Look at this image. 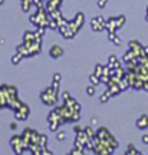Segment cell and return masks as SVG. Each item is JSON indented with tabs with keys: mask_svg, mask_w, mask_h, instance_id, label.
<instances>
[{
	"mask_svg": "<svg viewBox=\"0 0 148 155\" xmlns=\"http://www.w3.org/2000/svg\"><path fill=\"white\" fill-rule=\"evenodd\" d=\"M16 52L23 55V58H30V56L39 55L42 52V36H38L35 40H30V42L23 40V43L16 48Z\"/></svg>",
	"mask_w": 148,
	"mask_h": 155,
	"instance_id": "cell-1",
	"label": "cell"
},
{
	"mask_svg": "<svg viewBox=\"0 0 148 155\" xmlns=\"http://www.w3.org/2000/svg\"><path fill=\"white\" fill-rule=\"evenodd\" d=\"M59 86H60V82L52 81V85L40 92V99H42V102L45 105L53 106L58 104V101H59Z\"/></svg>",
	"mask_w": 148,
	"mask_h": 155,
	"instance_id": "cell-2",
	"label": "cell"
},
{
	"mask_svg": "<svg viewBox=\"0 0 148 155\" xmlns=\"http://www.w3.org/2000/svg\"><path fill=\"white\" fill-rule=\"evenodd\" d=\"M83 23H85V15L79 12L76 16H75V19H72V22L69 20L68 26L63 28V29H60L59 32L62 33V36H63L65 39H72L75 35L78 33V30L83 26Z\"/></svg>",
	"mask_w": 148,
	"mask_h": 155,
	"instance_id": "cell-3",
	"label": "cell"
},
{
	"mask_svg": "<svg viewBox=\"0 0 148 155\" xmlns=\"http://www.w3.org/2000/svg\"><path fill=\"white\" fill-rule=\"evenodd\" d=\"M17 98V88L13 85H0V109L9 108L12 101Z\"/></svg>",
	"mask_w": 148,
	"mask_h": 155,
	"instance_id": "cell-4",
	"label": "cell"
},
{
	"mask_svg": "<svg viewBox=\"0 0 148 155\" xmlns=\"http://www.w3.org/2000/svg\"><path fill=\"white\" fill-rule=\"evenodd\" d=\"M92 151L96 155H112L114 154V151H115V148H114L109 142L102 141V139H98L96 137H95V139H93Z\"/></svg>",
	"mask_w": 148,
	"mask_h": 155,
	"instance_id": "cell-5",
	"label": "cell"
},
{
	"mask_svg": "<svg viewBox=\"0 0 148 155\" xmlns=\"http://www.w3.org/2000/svg\"><path fill=\"white\" fill-rule=\"evenodd\" d=\"M10 145H12V150L15 151L16 155H23L25 151L29 150V144L23 139L22 135H13L10 138Z\"/></svg>",
	"mask_w": 148,
	"mask_h": 155,
	"instance_id": "cell-6",
	"label": "cell"
},
{
	"mask_svg": "<svg viewBox=\"0 0 148 155\" xmlns=\"http://www.w3.org/2000/svg\"><path fill=\"white\" fill-rule=\"evenodd\" d=\"M96 138L98 139H102V141H106V142H109L114 148H118V145H119V142H118V139L112 135V134L109 132V129H106L105 127H101L96 131Z\"/></svg>",
	"mask_w": 148,
	"mask_h": 155,
	"instance_id": "cell-7",
	"label": "cell"
},
{
	"mask_svg": "<svg viewBox=\"0 0 148 155\" xmlns=\"http://www.w3.org/2000/svg\"><path fill=\"white\" fill-rule=\"evenodd\" d=\"M124 23H125V16L124 15L116 16V17H109L106 20V29H108L109 33H115L118 29H121L124 26Z\"/></svg>",
	"mask_w": 148,
	"mask_h": 155,
	"instance_id": "cell-8",
	"label": "cell"
},
{
	"mask_svg": "<svg viewBox=\"0 0 148 155\" xmlns=\"http://www.w3.org/2000/svg\"><path fill=\"white\" fill-rule=\"evenodd\" d=\"M29 114H30V108H29L28 104L23 102L22 105L15 111V118H16L17 121H26L29 118Z\"/></svg>",
	"mask_w": 148,
	"mask_h": 155,
	"instance_id": "cell-9",
	"label": "cell"
},
{
	"mask_svg": "<svg viewBox=\"0 0 148 155\" xmlns=\"http://www.w3.org/2000/svg\"><path fill=\"white\" fill-rule=\"evenodd\" d=\"M91 26H92V29L95 32H102V30L106 28V20H105L102 16H96L92 19Z\"/></svg>",
	"mask_w": 148,
	"mask_h": 155,
	"instance_id": "cell-10",
	"label": "cell"
},
{
	"mask_svg": "<svg viewBox=\"0 0 148 155\" xmlns=\"http://www.w3.org/2000/svg\"><path fill=\"white\" fill-rule=\"evenodd\" d=\"M135 124H137V128H138V129H141V131L148 129V115L143 114V115L137 119V122H135Z\"/></svg>",
	"mask_w": 148,
	"mask_h": 155,
	"instance_id": "cell-11",
	"label": "cell"
},
{
	"mask_svg": "<svg viewBox=\"0 0 148 155\" xmlns=\"http://www.w3.org/2000/svg\"><path fill=\"white\" fill-rule=\"evenodd\" d=\"M60 5H62V0H46L45 3V7L48 12H53L56 9H59Z\"/></svg>",
	"mask_w": 148,
	"mask_h": 155,
	"instance_id": "cell-12",
	"label": "cell"
},
{
	"mask_svg": "<svg viewBox=\"0 0 148 155\" xmlns=\"http://www.w3.org/2000/svg\"><path fill=\"white\" fill-rule=\"evenodd\" d=\"M49 55H50V58L58 59V58H60V56L63 55V49L60 46H58V45H55V46H52L49 49Z\"/></svg>",
	"mask_w": 148,
	"mask_h": 155,
	"instance_id": "cell-13",
	"label": "cell"
},
{
	"mask_svg": "<svg viewBox=\"0 0 148 155\" xmlns=\"http://www.w3.org/2000/svg\"><path fill=\"white\" fill-rule=\"evenodd\" d=\"M124 155H143V152L138 151L134 144H128V150H126V152Z\"/></svg>",
	"mask_w": 148,
	"mask_h": 155,
	"instance_id": "cell-14",
	"label": "cell"
},
{
	"mask_svg": "<svg viewBox=\"0 0 148 155\" xmlns=\"http://www.w3.org/2000/svg\"><path fill=\"white\" fill-rule=\"evenodd\" d=\"M36 38H38L36 32H30V30H26V32H25V35H23V40H25V42H30V40H35Z\"/></svg>",
	"mask_w": 148,
	"mask_h": 155,
	"instance_id": "cell-15",
	"label": "cell"
},
{
	"mask_svg": "<svg viewBox=\"0 0 148 155\" xmlns=\"http://www.w3.org/2000/svg\"><path fill=\"white\" fill-rule=\"evenodd\" d=\"M22 59H23V55H20L19 52H16L15 55L12 56V63H13V65H19V63L22 62Z\"/></svg>",
	"mask_w": 148,
	"mask_h": 155,
	"instance_id": "cell-16",
	"label": "cell"
},
{
	"mask_svg": "<svg viewBox=\"0 0 148 155\" xmlns=\"http://www.w3.org/2000/svg\"><path fill=\"white\" fill-rule=\"evenodd\" d=\"M111 98H112V95H111V92L108 91V89H106L104 94L101 95V99H99V101H101V104H105V102H108Z\"/></svg>",
	"mask_w": 148,
	"mask_h": 155,
	"instance_id": "cell-17",
	"label": "cell"
},
{
	"mask_svg": "<svg viewBox=\"0 0 148 155\" xmlns=\"http://www.w3.org/2000/svg\"><path fill=\"white\" fill-rule=\"evenodd\" d=\"M108 38L114 42V45H115V46H119V45H121V38H119V36H116L115 33H108Z\"/></svg>",
	"mask_w": 148,
	"mask_h": 155,
	"instance_id": "cell-18",
	"label": "cell"
},
{
	"mask_svg": "<svg viewBox=\"0 0 148 155\" xmlns=\"http://www.w3.org/2000/svg\"><path fill=\"white\" fill-rule=\"evenodd\" d=\"M89 82L92 83V85H95V86H96V85H99V83H101V78H99L98 75L92 73V75L89 76Z\"/></svg>",
	"mask_w": 148,
	"mask_h": 155,
	"instance_id": "cell-19",
	"label": "cell"
},
{
	"mask_svg": "<svg viewBox=\"0 0 148 155\" xmlns=\"http://www.w3.org/2000/svg\"><path fill=\"white\" fill-rule=\"evenodd\" d=\"M85 132H86V135H88L91 139H95V137H96V132H93V129L91 127H86V128H85Z\"/></svg>",
	"mask_w": 148,
	"mask_h": 155,
	"instance_id": "cell-20",
	"label": "cell"
},
{
	"mask_svg": "<svg viewBox=\"0 0 148 155\" xmlns=\"http://www.w3.org/2000/svg\"><path fill=\"white\" fill-rule=\"evenodd\" d=\"M48 141H49V139H48V135H46V134H40V141H39V144L42 145V147H46V145H48Z\"/></svg>",
	"mask_w": 148,
	"mask_h": 155,
	"instance_id": "cell-21",
	"label": "cell"
},
{
	"mask_svg": "<svg viewBox=\"0 0 148 155\" xmlns=\"http://www.w3.org/2000/svg\"><path fill=\"white\" fill-rule=\"evenodd\" d=\"M85 91H86V95H89V96H93V95H95V92H96L95 85H92V83H91V85H89V86L85 89Z\"/></svg>",
	"mask_w": 148,
	"mask_h": 155,
	"instance_id": "cell-22",
	"label": "cell"
},
{
	"mask_svg": "<svg viewBox=\"0 0 148 155\" xmlns=\"http://www.w3.org/2000/svg\"><path fill=\"white\" fill-rule=\"evenodd\" d=\"M56 138H58V141H65V139H66V132H65V131H58V134H56Z\"/></svg>",
	"mask_w": 148,
	"mask_h": 155,
	"instance_id": "cell-23",
	"label": "cell"
},
{
	"mask_svg": "<svg viewBox=\"0 0 148 155\" xmlns=\"http://www.w3.org/2000/svg\"><path fill=\"white\" fill-rule=\"evenodd\" d=\"M102 72H104V66H102V65H96V66H95V75H98L99 78H101V75H102Z\"/></svg>",
	"mask_w": 148,
	"mask_h": 155,
	"instance_id": "cell-24",
	"label": "cell"
},
{
	"mask_svg": "<svg viewBox=\"0 0 148 155\" xmlns=\"http://www.w3.org/2000/svg\"><path fill=\"white\" fill-rule=\"evenodd\" d=\"M115 62H118V58H116L115 55H111L109 59H108V65H112V63H115Z\"/></svg>",
	"mask_w": 148,
	"mask_h": 155,
	"instance_id": "cell-25",
	"label": "cell"
},
{
	"mask_svg": "<svg viewBox=\"0 0 148 155\" xmlns=\"http://www.w3.org/2000/svg\"><path fill=\"white\" fill-rule=\"evenodd\" d=\"M53 81H55V82H60V81H62V75H60V73H55V75H53Z\"/></svg>",
	"mask_w": 148,
	"mask_h": 155,
	"instance_id": "cell-26",
	"label": "cell"
},
{
	"mask_svg": "<svg viewBox=\"0 0 148 155\" xmlns=\"http://www.w3.org/2000/svg\"><path fill=\"white\" fill-rule=\"evenodd\" d=\"M106 3H108V0H98V7L99 9H102Z\"/></svg>",
	"mask_w": 148,
	"mask_h": 155,
	"instance_id": "cell-27",
	"label": "cell"
},
{
	"mask_svg": "<svg viewBox=\"0 0 148 155\" xmlns=\"http://www.w3.org/2000/svg\"><path fill=\"white\" fill-rule=\"evenodd\" d=\"M73 131H75V132H82V131H83V128L82 127H81V125H75V127H73Z\"/></svg>",
	"mask_w": 148,
	"mask_h": 155,
	"instance_id": "cell-28",
	"label": "cell"
},
{
	"mask_svg": "<svg viewBox=\"0 0 148 155\" xmlns=\"http://www.w3.org/2000/svg\"><path fill=\"white\" fill-rule=\"evenodd\" d=\"M69 98H71V94H69V92H63V94H62V99L63 101L69 99Z\"/></svg>",
	"mask_w": 148,
	"mask_h": 155,
	"instance_id": "cell-29",
	"label": "cell"
},
{
	"mask_svg": "<svg viewBox=\"0 0 148 155\" xmlns=\"http://www.w3.org/2000/svg\"><path fill=\"white\" fill-rule=\"evenodd\" d=\"M141 141H143L145 145H148V134H144L143 138H141Z\"/></svg>",
	"mask_w": 148,
	"mask_h": 155,
	"instance_id": "cell-30",
	"label": "cell"
},
{
	"mask_svg": "<svg viewBox=\"0 0 148 155\" xmlns=\"http://www.w3.org/2000/svg\"><path fill=\"white\" fill-rule=\"evenodd\" d=\"M16 128H17V124H16V122H12V124H10V129H16Z\"/></svg>",
	"mask_w": 148,
	"mask_h": 155,
	"instance_id": "cell-31",
	"label": "cell"
},
{
	"mask_svg": "<svg viewBox=\"0 0 148 155\" xmlns=\"http://www.w3.org/2000/svg\"><path fill=\"white\" fill-rule=\"evenodd\" d=\"M144 52H145V55H148V46H144Z\"/></svg>",
	"mask_w": 148,
	"mask_h": 155,
	"instance_id": "cell-32",
	"label": "cell"
},
{
	"mask_svg": "<svg viewBox=\"0 0 148 155\" xmlns=\"http://www.w3.org/2000/svg\"><path fill=\"white\" fill-rule=\"evenodd\" d=\"M147 22H148V7H147Z\"/></svg>",
	"mask_w": 148,
	"mask_h": 155,
	"instance_id": "cell-33",
	"label": "cell"
},
{
	"mask_svg": "<svg viewBox=\"0 0 148 155\" xmlns=\"http://www.w3.org/2000/svg\"><path fill=\"white\" fill-rule=\"evenodd\" d=\"M2 3H5V0H0V5H2Z\"/></svg>",
	"mask_w": 148,
	"mask_h": 155,
	"instance_id": "cell-34",
	"label": "cell"
}]
</instances>
